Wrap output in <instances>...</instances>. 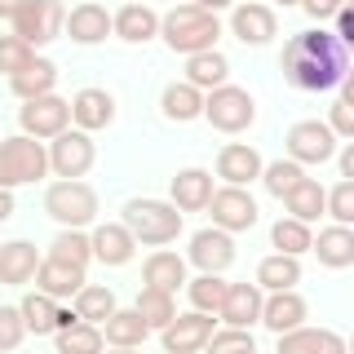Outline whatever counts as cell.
Segmentation results:
<instances>
[{"instance_id": "cell-1", "label": "cell", "mask_w": 354, "mask_h": 354, "mask_svg": "<svg viewBox=\"0 0 354 354\" xmlns=\"http://www.w3.org/2000/svg\"><path fill=\"white\" fill-rule=\"evenodd\" d=\"M283 75L288 84L306 88V93H324V88H337L350 71V49L341 44V36L332 31H301L283 44Z\"/></svg>"}, {"instance_id": "cell-2", "label": "cell", "mask_w": 354, "mask_h": 354, "mask_svg": "<svg viewBox=\"0 0 354 354\" xmlns=\"http://www.w3.org/2000/svg\"><path fill=\"white\" fill-rule=\"evenodd\" d=\"M160 36H164V44H169L173 53H208L213 49V40L221 36V27H217V14L213 9H204V5H173L169 14H164V22H160Z\"/></svg>"}, {"instance_id": "cell-3", "label": "cell", "mask_w": 354, "mask_h": 354, "mask_svg": "<svg viewBox=\"0 0 354 354\" xmlns=\"http://www.w3.org/2000/svg\"><path fill=\"white\" fill-rule=\"evenodd\" d=\"M124 226L133 230L138 243H173L182 235V208L177 204H164V199H129L124 204Z\"/></svg>"}, {"instance_id": "cell-4", "label": "cell", "mask_w": 354, "mask_h": 354, "mask_svg": "<svg viewBox=\"0 0 354 354\" xmlns=\"http://www.w3.org/2000/svg\"><path fill=\"white\" fill-rule=\"evenodd\" d=\"M44 173H49V151H44L36 138L18 133V138L0 142V186H5V191L27 186V182H36Z\"/></svg>"}, {"instance_id": "cell-5", "label": "cell", "mask_w": 354, "mask_h": 354, "mask_svg": "<svg viewBox=\"0 0 354 354\" xmlns=\"http://www.w3.org/2000/svg\"><path fill=\"white\" fill-rule=\"evenodd\" d=\"M44 213L58 221L62 230H80L97 217V195L80 177H75V182H53L49 191H44Z\"/></svg>"}, {"instance_id": "cell-6", "label": "cell", "mask_w": 354, "mask_h": 354, "mask_svg": "<svg viewBox=\"0 0 354 354\" xmlns=\"http://www.w3.org/2000/svg\"><path fill=\"white\" fill-rule=\"evenodd\" d=\"M204 120L213 124L217 133H243L257 120V102H252L248 88H235V84H221L208 93L204 102Z\"/></svg>"}, {"instance_id": "cell-7", "label": "cell", "mask_w": 354, "mask_h": 354, "mask_svg": "<svg viewBox=\"0 0 354 354\" xmlns=\"http://www.w3.org/2000/svg\"><path fill=\"white\" fill-rule=\"evenodd\" d=\"M9 22H14V36L18 40H27L31 49H40V44H49V40L62 36L66 14H62L58 0H22V9Z\"/></svg>"}, {"instance_id": "cell-8", "label": "cell", "mask_w": 354, "mask_h": 354, "mask_svg": "<svg viewBox=\"0 0 354 354\" xmlns=\"http://www.w3.org/2000/svg\"><path fill=\"white\" fill-rule=\"evenodd\" d=\"M93 142H88L84 129H66L58 138L49 142V169L62 177V182H75V177H84L93 169Z\"/></svg>"}, {"instance_id": "cell-9", "label": "cell", "mask_w": 354, "mask_h": 354, "mask_svg": "<svg viewBox=\"0 0 354 354\" xmlns=\"http://www.w3.org/2000/svg\"><path fill=\"white\" fill-rule=\"evenodd\" d=\"M337 155V133L332 124H319V120H297L288 129V160L297 164H324Z\"/></svg>"}, {"instance_id": "cell-10", "label": "cell", "mask_w": 354, "mask_h": 354, "mask_svg": "<svg viewBox=\"0 0 354 354\" xmlns=\"http://www.w3.org/2000/svg\"><path fill=\"white\" fill-rule=\"evenodd\" d=\"M18 120H22V133H27V138H58V133H66V124H71V102H62V97H53V93L31 97V102L18 111Z\"/></svg>"}, {"instance_id": "cell-11", "label": "cell", "mask_w": 354, "mask_h": 354, "mask_svg": "<svg viewBox=\"0 0 354 354\" xmlns=\"http://www.w3.org/2000/svg\"><path fill=\"white\" fill-rule=\"evenodd\" d=\"M208 213H213V226L230 230V235L257 226V204H252V195L243 191V186H221V191H213Z\"/></svg>"}, {"instance_id": "cell-12", "label": "cell", "mask_w": 354, "mask_h": 354, "mask_svg": "<svg viewBox=\"0 0 354 354\" xmlns=\"http://www.w3.org/2000/svg\"><path fill=\"white\" fill-rule=\"evenodd\" d=\"M160 337H164V350H169V354H195V350H204L208 341H213V319H208L204 310H195V315H177Z\"/></svg>"}, {"instance_id": "cell-13", "label": "cell", "mask_w": 354, "mask_h": 354, "mask_svg": "<svg viewBox=\"0 0 354 354\" xmlns=\"http://www.w3.org/2000/svg\"><path fill=\"white\" fill-rule=\"evenodd\" d=\"M191 261L204 274H221L230 261H235V239H230V230H221V226L199 230V235L191 239Z\"/></svg>"}, {"instance_id": "cell-14", "label": "cell", "mask_w": 354, "mask_h": 354, "mask_svg": "<svg viewBox=\"0 0 354 354\" xmlns=\"http://www.w3.org/2000/svg\"><path fill=\"white\" fill-rule=\"evenodd\" d=\"M261 173H266V164L248 142H226V147L217 151V177H226V186H243Z\"/></svg>"}, {"instance_id": "cell-15", "label": "cell", "mask_w": 354, "mask_h": 354, "mask_svg": "<svg viewBox=\"0 0 354 354\" xmlns=\"http://www.w3.org/2000/svg\"><path fill=\"white\" fill-rule=\"evenodd\" d=\"M230 31H235L243 44H266V40H274L279 22H274V9L270 5L248 0V5H239L235 14H230Z\"/></svg>"}, {"instance_id": "cell-16", "label": "cell", "mask_w": 354, "mask_h": 354, "mask_svg": "<svg viewBox=\"0 0 354 354\" xmlns=\"http://www.w3.org/2000/svg\"><path fill=\"white\" fill-rule=\"evenodd\" d=\"M261 306H266L261 283H230L221 319H226L230 328H252V324H261Z\"/></svg>"}, {"instance_id": "cell-17", "label": "cell", "mask_w": 354, "mask_h": 354, "mask_svg": "<svg viewBox=\"0 0 354 354\" xmlns=\"http://www.w3.org/2000/svg\"><path fill=\"white\" fill-rule=\"evenodd\" d=\"M71 120H75L84 133L106 129L111 120H115V97H111L106 88H80V93L71 97Z\"/></svg>"}, {"instance_id": "cell-18", "label": "cell", "mask_w": 354, "mask_h": 354, "mask_svg": "<svg viewBox=\"0 0 354 354\" xmlns=\"http://www.w3.org/2000/svg\"><path fill=\"white\" fill-rule=\"evenodd\" d=\"M106 31H115V18H111L102 5H93V0L75 5L71 18H66V36L75 44H97V40H106Z\"/></svg>"}, {"instance_id": "cell-19", "label": "cell", "mask_w": 354, "mask_h": 354, "mask_svg": "<svg viewBox=\"0 0 354 354\" xmlns=\"http://www.w3.org/2000/svg\"><path fill=\"white\" fill-rule=\"evenodd\" d=\"M36 288L40 292H49L53 301H62V297H75L84 288V266H66L58 257H44L40 270H36Z\"/></svg>"}, {"instance_id": "cell-20", "label": "cell", "mask_w": 354, "mask_h": 354, "mask_svg": "<svg viewBox=\"0 0 354 354\" xmlns=\"http://www.w3.org/2000/svg\"><path fill=\"white\" fill-rule=\"evenodd\" d=\"M261 324L274 332V337H283V332H292V328H301L306 324V301L288 288V292H270L266 297V306H261Z\"/></svg>"}, {"instance_id": "cell-21", "label": "cell", "mask_w": 354, "mask_h": 354, "mask_svg": "<svg viewBox=\"0 0 354 354\" xmlns=\"http://www.w3.org/2000/svg\"><path fill=\"white\" fill-rule=\"evenodd\" d=\"M310 252H315L319 266H328V270H346V266H354V230L337 221V226L319 230V239H315Z\"/></svg>"}, {"instance_id": "cell-22", "label": "cell", "mask_w": 354, "mask_h": 354, "mask_svg": "<svg viewBox=\"0 0 354 354\" xmlns=\"http://www.w3.org/2000/svg\"><path fill=\"white\" fill-rule=\"evenodd\" d=\"M173 204L182 213H199V208L213 204V173L204 169H182L173 177Z\"/></svg>"}, {"instance_id": "cell-23", "label": "cell", "mask_w": 354, "mask_h": 354, "mask_svg": "<svg viewBox=\"0 0 354 354\" xmlns=\"http://www.w3.org/2000/svg\"><path fill=\"white\" fill-rule=\"evenodd\" d=\"M40 270V257H36V243L27 239H14V243H0V283L18 288L27 283L31 274Z\"/></svg>"}, {"instance_id": "cell-24", "label": "cell", "mask_w": 354, "mask_h": 354, "mask_svg": "<svg viewBox=\"0 0 354 354\" xmlns=\"http://www.w3.org/2000/svg\"><path fill=\"white\" fill-rule=\"evenodd\" d=\"M88 239H93V257L102 266H124V261H133V248H138V239H133V230L124 221L120 226H97Z\"/></svg>"}, {"instance_id": "cell-25", "label": "cell", "mask_w": 354, "mask_h": 354, "mask_svg": "<svg viewBox=\"0 0 354 354\" xmlns=\"http://www.w3.org/2000/svg\"><path fill=\"white\" fill-rule=\"evenodd\" d=\"M102 337H106V346H115V350H138L142 341L151 337V324L138 315V306H133V310H115V315L102 324Z\"/></svg>"}, {"instance_id": "cell-26", "label": "cell", "mask_w": 354, "mask_h": 354, "mask_svg": "<svg viewBox=\"0 0 354 354\" xmlns=\"http://www.w3.org/2000/svg\"><path fill=\"white\" fill-rule=\"evenodd\" d=\"M160 14H155L151 5H138V0H133V5H124L115 14V36L120 40H129V44H147L151 36H160Z\"/></svg>"}, {"instance_id": "cell-27", "label": "cell", "mask_w": 354, "mask_h": 354, "mask_svg": "<svg viewBox=\"0 0 354 354\" xmlns=\"http://www.w3.org/2000/svg\"><path fill=\"white\" fill-rule=\"evenodd\" d=\"M204 88H195L191 80H182V84H169L160 93V106H164V115L173 120V124H186V120H195V115H204Z\"/></svg>"}, {"instance_id": "cell-28", "label": "cell", "mask_w": 354, "mask_h": 354, "mask_svg": "<svg viewBox=\"0 0 354 354\" xmlns=\"http://www.w3.org/2000/svg\"><path fill=\"white\" fill-rule=\"evenodd\" d=\"M142 279L147 288H160V292H177V288L186 283V261L177 257V252H151L147 266H142Z\"/></svg>"}, {"instance_id": "cell-29", "label": "cell", "mask_w": 354, "mask_h": 354, "mask_svg": "<svg viewBox=\"0 0 354 354\" xmlns=\"http://www.w3.org/2000/svg\"><path fill=\"white\" fill-rule=\"evenodd\" d=\"M53 84H58V66H53L49 58H36L27 66V71H18L14 80H9V88H14V97H22V102H31V97H44L53 93Z\"/></svg>"}, {"instance_id": "cell-30", "label": "cell", "mask_w": 354, "mask_h": 354, "mask_svg": "<svg viewBox=\"0 0 354 354\" xmlns=\"http://www.w3.org/2000/svg\"><path fill=\"white\" fill-rule=\"evenodd\" d=\"M283 204H288V213H292L297 221H306V226H310V221L328 208V191L315 182V177H301V182L283 195Z\"/></svg>"}, {"instance_id": "cell-31", "label": "cell", "mask_w": 354, "mask_h": 354, "mask_svg": "<svg viewBox=\"0 0 354 354\" xmlns=\"http://www.w3.org/2000/svg\"><path fill=\"white\" fill-rule=\"evenodd\" d=\"M226 75H230V62L221 58L217 49H208V53H191V58H186V80H191L195 88H208V93H213V88L226 84Z\"/></svg>"}, {"instance_id": "cell-32", "label": "cell", "mask_w": 354, "mask_h": 354, "mask_svg": "<svg viewBox=\"0 0 354 354\" xmlns=\"http://www.w3.org/2000/svg\"><path fill=\"white\" fill-rule=\"evenodd\" d=\"M257 283H261V288H270V292H288V288L301 283V261L288 257V252L261 257V266H257Z\"/></svg>"}, {"instance_id": "cell-33", "label": "cell", "mask_w": 354, "mask_h": 354, "mask_svg": "<svg viewBox=\"0 0 354 354\" xmlns=\"http://www.w3.org/2000/svg\"><path fill=\"white\" fill-rule=\"evenodd\" d=\"M22 319H27V332H36V337H49V332H58V319H62V310L58 301H53L49 292H27L22 297Z\"/></svg>"}, {"instance_id": "cell-34", "label": "cell", "mask_w": 354, "mask_h": 354, "mask_svg": "<svg viewBox=\"0 0 354 354\" xmlns=\"http://www.w3.org/2000/svg\"><path fill=\"white\" fill-rule=\"evenodd\" d=\"M115 310H120L115 292H111L106 283H84L80 292H75V315H80L84 324H106Z\"/></svg>"}, {"instance_id": "cell-35", "label": "cell", "mask_w": 354, "mask_h": 354, "mask_svg": "<svg viewBox=\"0 0 354 354\" xmlns=\"http://www.w3.org/2000/svg\"><path fill=\"white\" fill-rule=\"evenodd\" d=\"M106 337L97 324H84V319H75L71 328H58V354H102Z\"/></svg>"}, {"instance_id": "cell-36", "label": "cell", "mask_w": 354, "mask_h": 354, "mask_svg": "<svg viewBox=\"0 0 354 354\" xmlns=\"http://www.w3.org/2000/svg\"><path fill=\"white\" fill-rule=\"evenodd\" d=\"M270 243H274L279 252H288V257H301V252L315 248V235H310L306 221H297V217H279V221H274V230H270Z\"/></svg>"}, {"instance_id": "cell-37", "label": "cell", "mask_w": 354, "mask_h": 354, "mask_svg": "<svg viewBox=\"0 0 354 354\" xmlns=\"http://www.w3.org/2000/svg\"><path fill=\"white\" fill-rule=\"evenodd\" d=\"M138 315L151 324V332H164L177 319V306H173V292H160V288H142L138 292Z\"/></svg>"}, {"instance_id": "cell-38", "label": "cell", "mask_w": 354, "mask_h": 354, "mask_svg": "<svg viewBox=\"0 0 354 354\" xmlns=\"http://www.w3.org/2000/svg\"><path fill=\"white\" fill-rule=\"evenodd\" d=\"M226 288L230 283H221V274H199L186 292H191L195 310H204V315H221V306H226Z\"/></svg>"}, {"instance_id": "cell-39", "label": "cell", "mask_w": 354, "mask_h": 354, "mask_svg": "<svg viewBox=\"0 0 354 354\" xmlns=\"http://www.w3.org/2000/svg\"><path fill=\"white\" fill-rule=\"evenodd\" d=\"M49 257H58L66 266H88V257H93V239L80 235V230H62V235L49 243Z\"/></svg>"}, {"instance_id": "cell-40", "label": "cell", "mask_w": 354, "mask_h": 354, "mask_svg": "<svg viewBox=\"0 0 354 354\" xmlns=\"http://www.w3.org/2000/svg\"><path fill=\"white\" fill-rule=\"evenodd\" d=\"M36 62V49H31L27 40H18V36H0V71L14 80L18 71H27V66Z\"/></svg>"}, {"instance_id": "cell-41", "label": "cell", "mask_w": 354, "mask_h": 354, "mask_svg": "<svg viewBox=\"0 0 354 354\" xmlns=\"http://www.w3.org/2000/svg\"><path fill=\"white\" fill-rule=\"evenodd\" d=\"M301 164H297V160H274V164H266V173H261V182H266V191H270V195H288V191H292V186L297 182H301Z\"/></svg>"}, {"instance_id": "cell-42", "label": "cell", "mask_w": 354, "mask_h": 354, "mask_svg": "<svg viewBox=\"0 0 354 354\" xmlns=\"http://www.w3.org/2000/svg\"><path fill=\"white\" fill-rule=\"evenodd\" d=\"M22 337H27V319H22V306H0V354L18 350Z\"/></svg>"}, {"instance_id": "cell-43", "label": "cell", "mask_w": 354, "mask_h": 354, "mask_svg": "<svg viewBox=\"0 0 354 354\" xmlns=\"http://www.w3.org/2000/svg\"><path fill=\"white\" fill-rule=\"evenodd\" d=\"M208 354H257V346H252L248 328H226V332H213Z\"/></svg>"}, {"instance_id": "cell-44", "label": "cell", "mask_w": 354, "mask_h": 354, "mask_svg": "<svg viewBox=\"0 0 354 354\" xmlns=\"http://www.w3.org/2000/svg\"><path fill=\"white\" fill-rule=\"evenodd\" d=\"M328 213L341 221V226H354V182H337L328 191Z\"/></svg>"}, {"instance_id": "cell-45", "label": "cell", "mask_w": 354, "mask_h": 354, "mask_svg": "<svg viewBox=\"0 0 354 354\" xmlns=\"http://www.w3.org/2000/svg\"><path fill=\"white\" fill-rule=\"evenodd\" d=\"M328 124H332V133H337V138H350V142H354V102H346V97H341V102L332 106Z\"/></svg>"}, {"instance_id": "cell-46", "label": "cell", "mask_w": 354, "mask_h": 354, "mask_svg": "<svg viewBox=\"0 0 354 354\" xmlns=\"http://www.w3.org/2000/svg\"><path fill=\"white\" fill-rule=\"evenodd\" d=\"M301 9L315 22H324V18H337L341 9H346V0H301Z\"/></svg>"}, {"instance_id": "cell-47", "label": "cell", "mask_w": 354, "mask_h": 354, "mask_svg": "<svg viewBox=\"0 0 354 354\" xmlns=\"http://www.w3.org/2000/svg\"><path fill=\"white\" fill-rule=\"evenodd\" d=\"M337 36H341V44L354 53V5H346V9L337 14Z\"/></svg>"}, {"instance_id": "cell-48", "label": "cell", "mask_w": 354, "mask_h": 354, "mask_svg": "<svg viewBox=\"0 0 354 354\" xmlns=\"http://www.w3.org/2000/svg\"><path fill=\"white\" fill-rule=\"evenodd\" d=\"M341 177H346V182H354V142L341 151Z\"/></svg>"}, {"instance_id": "cell-49", "label": "cell", "mask_w": 354, "mask_h": 354, "mask_svg": "<svg viewBox=\"0 0 354 354\" xmlns=\"http://www.w3.org/2000/svg\"><path fill=\"white\" fill-rule=\"evenodd\" d=\"M9 217H14V195L0 186V221H9Z\"/></svg>"}, {"instance_id": "cell-50", "label": "cell", "mask_w": 354, "mask_h": 354, "mask_svg": "<svg viewBox=\"0 0 354 354\" xmlns=\"http://www.w3.org/2000/svg\"><path fill=\"white\" fill-rule=\"evenodd\" d=\"M22 9V0H0V18H14Z\"/></svg>"}, {"instance_id": "cell-51", "label": "cell", "mask_w": 354, "mask_h": 354, "mask_svg": "<svg viewBox=\"0 0 354 354\" xmlns=\"http://www.w3.org/2000/svg\"><path fill=\"white\" fill-rule=\"evenodd\" d=\"M341 97L354 102V71H346V80H341Z\"/></svg>"}, {"instance_id": "cell-52", "label": "cell", "mask_w": 354, "mask_h": 354, "mask_svg": "<svg viewBox=\"0 0 354 354\" xmlns=\"http://www.w3.org/2000/svg\"><path fill=\"white\" fill-rule=\"evenodd\" d=\"M195 5H204V9H213V14H217V9H226L230 0H195Z\"/></svg>"}, {"instance_id": "cell-53", "label": "cell", "mask_w": 354, "mask_h": 354, "mask_svg": "<svg viewBox=\"0 0 354 354\" xmlns=\"http://www.w3.org/2000/svg\"><path fill=\"white\" fill-rule=\"evenodd\" d=\"M346 350H350V354H354V337H350V341H346Z\"/></svg>"}, {"instance_id": "cell-54", "label": "cell", "mask_w": 354, "mask_h": 354, "mask_svg": "<svg viewBox=\"0 0 354 354\" xmlns=\"http://www.w3.org/2000/svg\"><path fill=\"white\" fill-rule=\"evenodd\" d=\"M283 5H301V0H283Z\"/></svg>"}, {"instance_id": "cell-55", "label": "cell", "mask_w": 354, "mask_h": 354, "mask_svg": "<svg viewBox=\"0 0 354 354\" xmlns=\"http://www.w3.org/2000/svg\"><path fill=\"white\" fill-rule=\"evenodd\" d=\"M115 354H133V350H115Z\"/></svg>"}]
</instances>
